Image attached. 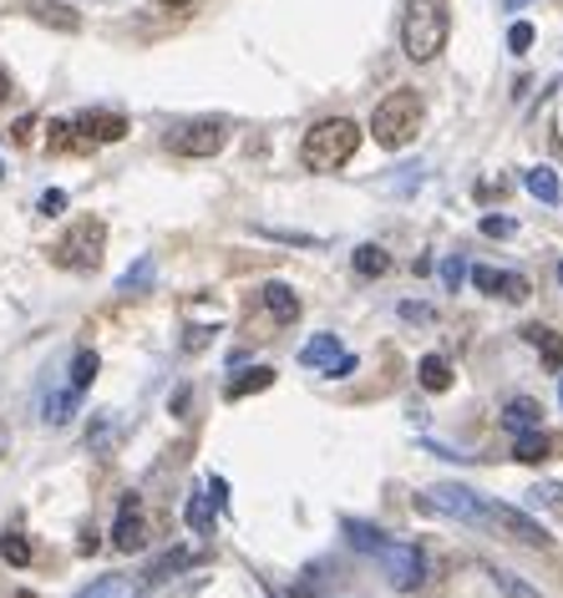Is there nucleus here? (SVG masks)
Wrapping results in <instances>:
<instances>
[{
	"mask_svg": "<svg viewBox=\"0 0 563 598\" xmlns=\"http://www.w3.org/2000/svg\"><path fill=\"white\" fill-rule=\"evenodd\" d=\"M36 21H46V26H57V30H76L82 26V15L72 11V5H61V0H30L26 5Z\"/></svg>",
	"mask_w": 563,
	"mask_h": 598,
	"instance_id": "nucleus-18",
	"label": "nucleus"
},
{
	"mask_svg": "<svg viewBox=\"0 0 563 598\" xmlns=\"http://www.w3.org/2000/svg\"><path fill=\"white\" fill-rule=\"evenodd\" d=\"M507 46H513V51H528V46H534V26H528V21H513V30H507Z\"/></svg>",
	"mask_w": 563,
	"mask_h": 598,
	"instance_id": "nucleus-33",
	"label": "nucleus"
},
{
	"mask_svg": "<svg viewBox=\"0 0 563 598\" xmlns=\"http://www.w3.org/2000/svg\"><path fill=\"white\" fill-rule=\"evenodd\" d=\"M401 315H406V320H431V309L427 305H412V300L401 305Z\"/></svg>",
	"mask_w": 563,
	"mask_h": 598,
	"instance_id": "nucleus-40",
	"label": "nucleus"
},
{
	"mask_svg": "<svg viewBox=\"0 0 563 598\" xmlns=\"http://www.w3.org/2000/svg\"><path fill=\"white\" fill-rule=\"evenodd\" d=\"M523 188L534 193L538 204H563V188H559V173H553V168H528V173H523Z\"/></svg>",
	"mask_w": 563,
	"mask_h": 598,
	"instance_id": "nucleus-17",
	"label": "nucleus"
},
{
	"mask_svg": "<svg viewBox=\"0 0 563 598\" xmlns=\"http://www.w3.org/2000/svg\"><path fill=\"white\" fill-rule=\"evenodd\" d=\"M152 274H158V269H152V254H143V259H137L133 269H127V274L118 279V290H122V294H137V290H148V284H152Z\"/></svg>",
	"mask_w": 563,
	"mask_h": 598,
	"instance_id": "nucleus-28",
	"label": "nucleus"
},
{
	"mask_svg": "<svg viewBox=\"0 0 563 598\" xmlns=\"http://www.w3.org/2000/svg\"><path fill=\"white\" fill-rule=\"evenodd\" d=\"M482 234H488V239H507V234H513V219H498V213H488V219H482Z\"/></svg>",
	"mask_w": 563,
	"mask_h": 598,
	"instance_id": "nucleus-35",
	"label": "nucleus"
},
{
	"mask_svg": "<svg viewBox=\"0 0 563 598\" xmlns=\"http://www.w3.org/2000/svg\"><path fill=\"white\" fill-rule=\"evenodd\" d=\"M193 558H198L193 548H173V553H163V558H158V563L148 569V584H163L168 573H183V569L193 563Z\"/></svg>",
	"mask_w": 563,
	"mask_h": 598,
	"instance_id": "nucleus-27",
	"label": "nucleus"
},
{
	"mask_svg": "<svg viewBox=\"0 0 563 598\" xmlns=\"http://www.w3.org/2000/svg\"><path fill=\"white\" fill-rule=\"evenodd\" d=\"M488 578H492V588H498L503 598H543L528 578H523V573H513V569H488Z\"/></svg>",
	"mask_w": 563,
	"mask_h": 598,
	"instance_id": "nucleus-20",
	"label": "nucleus"
},
{
	"mask_svg": "<svg viewBox=\"0 0 563 598\" xmlns=\"http://www.w3.org/2000/svg\"><path fill=\"white\" fill-rule=\"evenodd\" d=\"M416 127H421V97H416L412 87L385 91L381 102H376V112H371V137H376V147L396 152V147H406V143L416 137Z\"/></svg>",
	"mask_w": 563,
	"mask_h": 598,
	"instance_id": "nucleus-3",
	"label": "nucleus"
},
{
	"mask_svg": "<svg viewBox=\"0 0 563 598\" xmlns=\"http://www.w3.org/2000/svg\"><path fill=\"white\" fill-rule=\"evenodd\" d=\"M61 208H66V193H61V188L41 193V213H61Z\"/></svg>",
	"mask_w": 563,
	"mask_h": 598,
	"instance_id": "nucleus-36",
	"label": "nucleus"
},
{
	"mask_svg": "<svg viewBox=\"0 0 563 598\" xmlns=\"http://www.w3.org/2000/svg\"><path fill=\"white\" fill-rule=\"evenodd\" d=\"M559 447H563V441L549 437V431L538 426V431H523V437L513 441V462H523V467H538V462H549Z\"/></svg>",
	"mask_w": 563,
	"mask_h": 598,
	"instance_id": "nucleus-11",
	"label": "nucleus"
},
{
	"mask_svg": "<svg viewBox=\"0 0 563 598\" xmlns=\"http://www.w3.org/2000/svg\"><path fill=\"white\" fill-rule=\"evenodd\" d=\"M0 178H5V162H0Z\"/></svg>",
	"mask_w": 563,
	"mask_h": 598,
	"instance_id": "nucleus-47",
	"label": "nucleus"
},
{
	"mask_svg": "<svg viewBox=\"0 0 563 598\" xmlns=\"http://www.w3.org/2000/svg\"><path fill=\"white\" fill-rule=\"evenodd\" d=\"M351 264H356V274H360V279H381L385 269H391V254H385L381 244H360V248H356V259H351Z\"/></svg>",
	"mask_w": 563,
	"mask_h": 598,
	"instance_id": "nucleus-21",
	"label": "nucleus"
},
{
	"mask_svg": "<svg viewBox=\"0 0 563 598\" xmlns=\"http://www.w3.org/2000/svg\"><path fill=\"white\" fill-rule=\"evenodd\" d=\"M559 401H563V376H559Z\"/></svg>",
	"mask_w": 563,
	"mask_h": 598,
	"instance_id": "nucleus-44",
	"label": "nucleus"
},
{
	"mask_svg": "<svg viewBox=\"0 0 563 598\" xmlns=\"http://www.w3.org/2000/svg\"><path fill=\"white\" fill-rule=\"evenodd\" d=\"M553 274H559V290H563V259H559V269H553Z\"/></svg>",
	"mask_w": 563,
	"mask_h": 598,
	"instance_id": "nucleus-42",
	"label": "nucleus"
},
{
	"mask_svg": "<svg viewBox=\"0 0 563 598\" xmlns=\"http://www.w3.org/2000/svg\"><path fill=\"white\" fill-rule=\"evenodd\" d=\"M148 542V523H143V497L127 492L118 508V523H112V548L118 553H137Z\"/></svg>",
	"mask_w": 563,
	"mask_h": 598,
	"instance_id": "nucleus-9",
	"label": "nucleus"
},
{
	"mask_svg": "<svg viewBox=\"0 0 563 598\" xmlns=\"http://www.w3.org/2000/svg\"><path fill=\"white\" fill-rule=\"evenodd\" d=\"M503 426L513 431V437H523V431H538L543 426V406H538L534 395H513L503 406Z\"/></svg>",
	"mask_w": 563,
	"mask_h": 598,
	"instance_id": "nucleus-13",
	"label": "nucleus"
},
{
	"mask_svg": "<svg viewBox=\"0 0 563 598\" xmlns=\"http://www.w3.org/2000/svg\"><path fill=\"white\" fill-rule=\"evenodd\" d=\"M163 143H168V152H179V158H213V152H223V143H229V127H223L219 118L179 122Z\"/></svg>",
	"mask_w": 563,
	"mask_h": 598,
	"instance_id": "nucleus-6",
	"label": "nucleus"
},
{
	"mask_svg": "<svg viewBox=\"0 0 563 598\" xmlns=\"http://www.w3.org/2000/svg\"><path fill=\"white\" fill-rule=\"evenodd\" d=\"M163 5H193V0H163Z\"/></svg>",
	"mask_w": 563,
	"mask_h": 598,
	"instance_id": "nucleus-43",
	"label": "nucleus"
},
{
	"mask_svg": "<svg viewBox=\"0 0 563 598\" xmlns=\"http://www.w3.org/2000/svg\"><path fill=\"white\" fill-rule=\"evenodd\" d=\"M528 497H534V502H553V508H563V481H538Z\"/></svg>",
	"mask_w": 563,
	"mask_h": 598,
	"instance_id": "nucleus-32",
	"label": "nucleus"
},
{
	"mask_svg": "<svg viewBox=\"0 0 563 598\" xmlns=\"http://www.w3.org/2000/svg\"><path fill=\"white\" fill-rule=\"evenodd\" d=\"M259 234L280 239V244H305V248H320V239H315V234H290V229H259Z\"/></svg>",
	"mask_w": 563,
	"mask_h": 598,
	"instance_id": "nucleus-34",
	"label": "nucleus"
},
{
	"mask_svg": "<svg viewBox=\"0 0 563 598\" xmlns=\"http://www.w3.org/2000/svg\"><path fill=\"white\" fill-rule=\"evenodd\" d=\"M72 147H87L82 137H76L72 122H51V152H72Z\"/></svg>",
	"mask_w": 563,
	"mask_h": 598,
	"instance_id": "nucleus-30",
	"label": "nucleus"
},
{
	"mask_svg": "<svg viewBox=\"0 0 563 598\" xmlns=\"http://www.w3.org/2000/svg\"><path fill=\"white\" fill-rule=\"evenodd\" d=\"M416 380H421L427 391H446V386H452V365H446L442 355H427V361L416 365Z\"/></svg>",
	"mask_w": 563,
	"mask_h": 598,
	"instance_id": "nucleus-24",
	"label": "nucleus"
},
{
	"mask_svg": "<svg viewBox=\"0 0 563 598\" xmlns=\"http://www.w3.org/2000/svg\"><path fill=\"white\" fill-rule=\"evenodd\" d=\"M416 508L437 512V517H457V523H482L488 517V497L473 492V487H462V481H437L427 492L416 497Z\"/></svg>",
	"mask_w": 563,
	"mask_h": 598,
	"instance_id": "nucleus-5",
	"label": "nucleus"
},
{
	"mask_svg": "<svg viewBox=\"0 0 563 598\" xmlns=\"http://www.w3.org/2000/svg\"><path fill=\"white\" fill-rule=\"evenodd\" d=\"M208 335H213L208 325H198V330H188V340H183V351H204V345H208Z\"/></svg>",
	"mask_w": 563,
	"mask_h": 598,
	"instance_id": "nucleus-37",
	"label": "nucleus"
},
{
	"mask_svg": "<svg viewBox=\"0 0 563 598\" xmlns=\"http://www.w3.org/2000/svg\"><path fill=\"white\" fill-rule=\"evenodd\" d=\"M492 294H503L507 305H523V300L534 294V284H528L523 274H507V269H498V274H492Z\"/></svg>",
	"mask_w": 563,
	"mask_h": 598,
	"instance_id": "nucleus-26",
	"label": "nucleus"
},
{
	"mask_svg": "<svg viewBox=\"0 0 563 598\" xmlns=\"http://www.w3.org/2000/svg\"><path fill=\"white\" fill-rule=\"evenodd\" d=\"M269 386H274V370H269V365H254V370H238V376L223 386V395H229V401H244V395L269 391Z\"/></svg>",
	"mask_w": 563,
	"mask_h": 598,
	"instance_id": "nucleus-16",
	"label": "nucleus"
},
{
	"mask_svg": "<svg viewBox=\"0 0 563 598\" xmlns=\"http://www.w3.org/2000/svg\"><path fill=\"white\" fill-rule=\"evenodd\" d=\"M341 533H345V538H351V548H356V553H381V542L385 538H391V533H381V527H376V523H360V517H345V523H341Z\"/></svg>",
	"mask_w": 563,
	"mask_h": 598,
	"instance_id": "nucleus-15",
	"label": "nucleus"
},
{
	"mask_svg": "<svg viewBox=\"0 0 563 598\" xmlns=\"http://www.w3.org/2000/svg\"><path fill=\"white\" fill-rule=\"evenodd\" d=\"M341 340H335V335H315V340H305V351H299V365H310V370H320V365H326V370H330V365H335V361H341Z\"/></svg>",
	"mask_w": 563,
	"mask_h": 598,
	"instance_id": "nucleus-19",
	"label": "nucleus"
},
{
	"mask_svg": "<svg viewBox=\"0 0 563 598\" xmlns=\"http://www.w3.org/2000/svg\"><path fill=\"white\" fill-rule=\"evenodd\" d=\"M0 558H5L11 569H26V563H30V542H26V533H5V538H0Z\"/></svg>",
	"mask_w": 563,
	"mask_h": 598,
	"instance_id": "nucleus-29",
	"label": "nucleus"
},
{
	"mask_svg": "<svg viewBox=\"0 0 563 598\" xmlns=\"http://www.w3.org/2000/svg\"><path fill=\"white\" fill-rule=\"evenodd\" d=\"M11 97V76H5V66H0V102Z\"/></svg>",
	"mask_w": 563,
	"mask_h": 598,
	"instance_id": "nucleus-41",
	"label": "nucleus"
},
{
	"mask_svg": "<svg viewBox=\"0 0 563 598\" xmlns=\"http://www.w3.org/2000/svg\"><path fill=\"white\" fill-rule=\"evenodd\" d=\"M381 569H385V578H391V588H416L421 578H427V558H421V548L416 542H396V538H385L381 542Z\"/></svg>",
	"mask_w": 563,
	"mask_h": 598,
	"instance_id": "nucleus-8",
	"label": "nucleus"
},
{
	"mask_svg": "<svg viewBox=\"0 0 563 598\" xmlns=\"http://www.w3.org/2000/svg\"><path fill=\"white\" fill-rule=\"evenodd\" d=\"M15 598H36V594H15Z\"/></svg>",
	"mask_w": 563,
	"mask_h": 598,
	"instance_id": "nucleus-45",
	"label": "nucleus"
},
{
	"mask_svg": "<svg viewBox=\"0 0 563 598\" xmlns=\"http://www.w3.org/2000/svg\"><path fill=\"white\" fill-rule=\"evenodd\" d=\"M102 254H107V223L102 219H76L72 229L57 239V248H51V259H57L61 269H76V274L97 269Z\"/></svg>",
	"mask_w": 563,
	"mask_h": 598,
	"instance_id": "nucleus-4",
	"label": "nucleus"
},
{
	"mask_svg": "<svg viewBox=\"0 0 563 598\" xmlns=\"http://www.w3.org/2000/svg\"><path fill=\"white\" fill-rule=\"evenodd\" d=\"M30 132H36V118H21L11 127V137H15V143H30Z\"/></svg>",
	"mask_w": 563,
	"mask_h": 598,
	"instance_id": "nucleus-39",
	"label": "nucleus"
},
{
	"mask_svg": "<svg viewBox=\"0 0 563 598\" xmlns=\"http://www.w3.org/2000/svg\"><path fill=\"white\" fill-rule=\"evenodd\" d=\"M507 5H523V0H507Z\"/></svg>",
	"mask_w": 563,
	"mask_h": 598,
	"instance_id": "nucleus-46",
	"label": "nucleus"
},
{
	"mask_svg": "<svg viewBox=\"0 0 563 598\" xmlns=\"http://www.w3.org/2000/svg\"><path fill=\"white\" fill-rule=\"evenodd\" d=\"M259 300H265V309L274 315V325H295L299 320V294L290 290V284H280V279H269L265 290H259Z\"/></svg>",
	"mask_w": 563,
	"mask_h": 598,
	"instance_id": "nucleus-12",
	"label": "nucleus"
},
{
	"mask_svg": "<svg viewBox=\"0 0 563 598\" xmlns=\"http://www.w3.org/2000/svg\"><path fill=\"white\" fill-rule=\"evenodd\" d=\"M208 492H213V508H229V481H223V477H213V481H208Z\"/></svg>",
	"mask_w": 563,
	"mask_h": 598,
	"instance_id": "nucleus-38",
	"label": "nucleus"
},
{
	"mask_svg": "<svg viewBox=\"0 0 563 598\" xmlns=\"http://www.w3.org/2000/svg\"><path fill=\"white\" fill-rule=\"evenodd\" d=\"M488 527H498L503 538H513V542H523V548H549L553 542V533L538 517H528L523 508H507V502H488V517H482Z\"/></svg>",
	"mask_w": 563,
	"mask_h": 598,
	"instance_id": "nucleus-7",
	"label": "nucleus"
},
{
	"mask_svg": "<svg viewBox=\"0 0 563 598\" xmlns=\"http://www.w3.org/2000/svg\"><path fill=\"white\" fill-rule=\"evenodd\" d=\"M446 36H452V11L446 0H412L406 15H401V51L406 61H437L446 51Z\"/></svg>",
	"mask_w": 563,
	"mask_h": 598,
	"instance_id": "nucleus-1",
	"label": "nucleus"
},
{
	"mask_svg": "<svg viewBox=\"0 0 563 598\" xmlns=\"http://www.w3.org/2000/svg\"><path fill=\"white\" fill-rule=\"evenodd\" d=\"M213 497H204V492H193L188 497V508H183V517H188V527L193 533H198V538H208V533H213Z\"/></svg>",
	"mask_w": 563,
	"mask_h": 598,
	"instance_id": "nucleus-22",
	"label": "nucleus"
},
{
	"mask_svg": "<svg viewBox=\"0 0 563 598\" xmlns=\"http://www.w3.org/2000/svg\"><path fill=\"white\" fill-rule=\"evenodd\" d=\"M462 279H467V264H462V254H446V259H442V284H446V290H457Z\"/></svg>",
	"mask_w": 563,
	"mask_h": 598,
	"instance_id": "nucleus-31",
	"label": "nucleus"
},
{
	"mask_svg": "<svg viewBox=\"0 0 563 598\" xmlns=\"http://www.w3.org/2000/svg\"><path fill=\"white\" fill-rule=\"evenodd\" d=\"M360 147V127L351 118H326L315 122L310 132H305V143H299V162L310 168V173H335V168H345V162L356 158Z\"/></svg>",
	"mask_w": 563,
	"mask_h": 598,
	"instance_id": "nucleus-2",
	"label": "nucleus"
},
{
	"mask_svg": "<svg viewBox=\"0 0 563 598\" xmlns=\"http://www.w3.org/2000/svg\"><path fill=\"white\" fill-rule=\"evenodd\" d=\"M97 351H76V361H72V380H66V386H72L76 395H87L91 391V380H97Z\"/></svg>",
	"mask_w": 563,
	"mask_h": 598,
	"instance_id": "nucleus-25",
	"label": "nucleus"
},
{
	"mask_svg": "<svg viewBox=\"0 0 563 598\" xmlns=\"http://www.w3.org/2000/svg\"><path fill=\"white\" fill-rule=\"evenodd\" d=\"M523 340H528V345L543 355V365H549V370H563V335H559V330H549V325H528V330H523Z\"/></svg>",
	"mask_w": 563,
	"mask_h": 598,
	"instance_id": "nucleus-14",
	"label": "nucleus"
},
{
	"mask_svg": "<svg viewBox=\"0 0 563 598\" xmlns=\"http://www.w3.org/2000/svg\"><path fill=\"white\" fill-rule=\"evenodd\" d=\"M72 127H76V137H82V143H122V137H127V118H122V112H107V107H91V112H82Z\"/></svg>",
	"mask_w": 563,
	"mask_h": 598,
	"instance_id": "nucleus-10",
	"label": "nucleus"
},
{
	"mask_svg": "<svg viewBox=\"0 0 563 598\" xmlns=\"http://www.w3.org/2000/svg\"><path fill=\"white\" fill-rule=\"evenodd\" d=\"M76 598H133V578H122V573H107V578H91L87 588Z\"/></svg>",
	"mask_w": 563,
	"mask_h": 598,
	"instance_id": "nucleus-23",
	"label": "nucleus"
}]
</instances>
